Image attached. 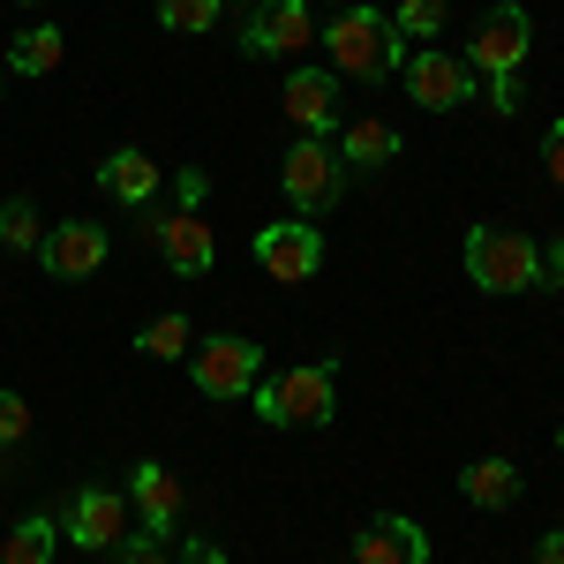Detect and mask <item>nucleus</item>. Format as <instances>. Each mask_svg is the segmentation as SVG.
<instances>
[{
	"label": "nucleus",
	"mask_w": 564,
	"mask_h": 564,
	"mask_svg": "<svg viewBox=\"0 0 564 564\" xmlns=\"http://www.w3.org/2000/svg\"><path fill=\"white\" fill-rule=\"evenodd\" d=\"M324 45H332V68H339V76H361V84H384V76H399V61H406V39L391 31V15L369 8V0L339 8L332 31H324Z\"/></svg>",
	"instance_id": "nucleus-1"
},
{
	"label": "nucleus",
	"mask_w": 564,
	"mask_h": 564,
	"mask_svg": "<svg viewBox=\"0 0 564 564\" xmlns=\"http://www.w3.org/2000/svg\"><path fill=\"white\" fill-rule=\"evenodd\" d=\"M249 406H257L271 430H324L332 406H339V361H302L286 377H257Z\"/></svg>",
	"instance_id": "nucleus-2"
},
{
	"label": "nucleus",
	"mask_w": 564,
	"mask_h": 564,
	"mask_svg": "<svg viewBox=\"0 0 564 564\" xmlns=\"http://www.w3.org/2000/svg\"><path fill=\"white\" fill-rule=\"evenodd\" d=\"M467 279L481 294H534L542 286V241L520 226H467Z\"/></svg>",
	"instance_id": "nucleus-3"
},
{
	"label": "nucleus",
	"mask_w": 564,
	"mask_h": 564,
	"mask_svg": "<svg viewBox=\"0 0 564 564\" xmlns=\"http://www.w3.org/2000/svg\"><path fill=\"white\" fill-rule=\"evenodd\" d=\"M279 188H286V204H294V218L332 212V204L347 196V166H339L332 135H294V151L279 159Z\"/></svg>",
	"instance_id": "nucleus-4"
},
{
	"label": "nucleus",
	"mask_w": 564,
	"mask_h": 564,
	"mask_svg": "<svg viewBox=\"0 0 564 564\" xmlns=\"http://www.w3.org/2000/svg\"><path fill=\"white\" fill-rule=\"evenodd\" d=\"M188 377H196V391H204V399H218V406H241V399L257 391V377H263V347H257V339H241V332L196 339V354H188Z\"/></svg>",
	"instance_id": "nucleus-5"
},
{
	"label": "nucleus",
	"mask_w": 564,
	"mask_h": 564,
	"mask_svg": "<svg viewBox=\"0 0 564 564\" xmlns=\"http://www.w3.org/2000/svg\"><path fill=\"white\" fill-rule=\"evenodd\" d=\"M527 45H534L527 8H520V0H497V8L475 23V45H467L459 61H467L481 84H489V76H520V68H527Z\"/></svg>",
	"instance_id": "nucleus-6"
},
{
	"label": "nucleus",
	"mask_w": 564,
	"mask_h": 564,
	"mask_svg": "<svg viewBox=\"0 0 564 564\" xmlns=\"http://www.w3.org/2000/svg\"><path fill=\"white\" fill-rule=\"evenodd\" d=\"M399 76L414 90V106H430V113H452V106H475L481 76L459 61V53H444V45H414L406 61H399Z\"/></svg>",
	"instance_id": "nucleus-7"
},
{
	"label": "nucleus",
	"mask_w": 564,
	"mask_h": 564,
	"mask_svg": "<svg viewBox=\"0 0 564 564\" xmlns=\"http://www.w3.org/2000/svg\"><path fill=\"white\" fill-rule=\"evenodd\" d=\"M257 263L279 279V286H302V279L324 271V234H316L308 218H279V226L257 234Z\"/></svg>",
	"instance_id": "nucleus-8"
},
{
	"label": "nucleus",
	"mask_w": 564,
	"mask_h": 564,
	"mask_svg": "<svg viewBox=\"0 0 564 564\" xmlns=\"http://www.w3.org/2000/svg\"><path fill=\"white\" fill-rule=\"evenodd\" d=\"M308 39H316V23H308V0H257V15L241 23V53H249V61L302 53Z\"/></svg>",
	"instance_id": "nucleus-9"
},
{
	"label": "nucleus",
	"mask_w": 564,
	"mask_h": 564,
	"mask_svg": "<svg viewBox=\"0 0 564 564\" xmlns=\"http://www.w3.org/2000/svg\"><path fill=\"white\" fill-rule=\"evenodd\" d=\"M106 257H113V234L90 226V218H61V226H45V241H39V263L53 279H90Z\"/></svg>",
	"instance_id": "nucleus-10"
},
{
	"label": "nucleus",
	"mask_w": 564,
	"mask_h": 564,
	"mask_svg": "<svg viewBox=\"0 0 564 564\" xmlns=\"http://www.w3.org/2000/svg\"><path fill=\"white\" fill-rule=\"evenodd\" d=\"M61 527H68L76 550H121V534H129V497L106 489V481H90V489H76V505H68Z\"/></svg>",
	"instance_id": "nucleus-11"
},
{
	"label": "nucleus",
	"mask_w": 564,
	"mask_h": 564,
	"mask_svg": "<svg viewBox=\"0 0 564 564\" xmlns=\"http://www.w3.org/2000/svg\"><path fill=\"white\" fill-rule=\"evenodd\" d=\"M279 106H286V121L302 135H339V76L332 68H294Z\"/></svg>",
	"instance_id": "nucleus-12"
},
{
	"label": "nucleus",
	"mask_w": 564,
	"mask_h": 564,
	"mask_svg": "<svg viewBox=\"0 0 564 564\" xmlns=\"http://www.w3.org/2000/svg\"><path fill=\"white\" fill-rule=\"evenodd\" d=\"M129 505H135V527H143V534H159V542L181 534V481H174V467L143 459V467L129 475Z\"/></svg>",
	"instance_id": "nucleus-13"
},
{
	"label": "nucleus",
	"mask_w": 564,
	"mask_h": 564,
	"mask_svg": "<svg viewBox=\"0 0 564 564\" xmlns=\"http://www.w3.org/2000/svg\"><path fill=\"white\" fill-rule=\"evenodd\" d=\"M354 564H430V534L406 512H377L354 542Z\"/></svg>",
	"instance_id": "nucleus-14"
},
{
	"label": "nucleus",
	"mask_w": 564,
	"mask_h": 564,
	"mask_svg": "<svg viewBox=\"0 0 564 564\" xmlns=\"http://www.w3.org/2000/svg\"><path fill=\"white\" fill-rule=\"evenodd\" d=\"M151 241H159V257L174 263L181 279H204V271H212V226H204V218L196 212H166V218H151Z\"/></svg>",
	"instance_id": "nucleus-15"
},
{
	"label": "nucleus",
	"mask_w": 564,
	"mask_h": 564,
	"mask_svg": "<svg viewBox=\"0 0 564 564\" xmlns=\"http://www.w3.org/2000/svg\"><path fill=\"white\" fill-rule=\"evenodd\" d=\"M332 151H339V166H361V174H377V166H391L399 159V129L391 121H339V135H332Z\"/></svg>",
	"instance_id": "nucleus-16"
},
{
	"label": "nucleus",
	"mask_w": 564,
	"mask_h": 564,
	"mask_svg": "<svg viewBox=\"0 0 564 564\" xmlns=\"http://www.w3.org/2000/svg\"><path fill=\"white\" fill-rule=\"evenodd\" d=\"M98 188H106L113 204H151V196H159V166H151L143 151L121 143V151H106V159H98Z\"/></svg>",
	"instance_id": "nucleus-17"
},
{
	"label": "nucleus",
	"mask_w": 564,
	"mask_h": 564,
	"mask_svg": "<svg viewBox=\"0 0 564 564\" xmlns=\"http://www.w3.org/2000/svg\"><path fill=\"white\" fill-rule=\"evenodd\" d=\"M459 497L481 505V512H505V505H520V467L512 459H475V467H459Z\"/></svg>",
	"instance_id": "nucleus-18"
},
{
	"label": "nucleus",
	"mask_w": 564,
	"mask_h": 564,
	"mask_svg": "<svg viewBox=\"0 0 564 564\" xmlns=\"http://www.w3.org/2000/svg\"><path fill=\"white\" fill-rule=\"evenodd\" d=\"M61 53H68L61 23H31L23 39L0 53V61H8V76H53V68H61Z\"/></svg>",
	"instance_id": "nucleus-19"
},
{
	"label": "nucleus",
	"mask_w": 564,
	"mask_h": 564,
	"mask_svg": "<svg viewBox=\"0 0 564 564\" xmlns=\"http://www.w3.org/2000/svg\"><path fill=\"white\" fill-rule=\"evenodd\" d=\"M53 542H61V527L45 512H31V520H15L0 534V564H53Z\"/></svg>",
	"instance_id": "nucleus-20"
},
{
	"label": "nucleus",
	"mask_w": 564,
	"mask_h": 564,
	"mask_svg": "<svg viewBox=\"0 0 564 564\" xmlns=\"http://www.w3.org/2000/svg\"><path fill=\"white\" fill-rule=\"evenodd\" d=\"M135 347L151 354V361H181V354H196V324H188L181 308H166V316H151V324L135 332Z\"/></svg>",
	"instance_id": "nucleus-21"
},
{
	"label": "nucleus",
	"mask_w": 564,
	"mask_h": 564,
	"mask_svg": "<svg viewBox=\"0 0 564 564\" xmlns=\"http://www.w3.org/2000/svg\"><path fill=\"white\" fill-rule=\"evenodd\" d=\"M39 241H45V226H39V212H31V196H8V204H0V249L39 257Z\"/></svg>",
	"instance_id": "nucleus-22"
},
{
	"label": "nucleus",
	"mask_w": 564,
	"mask_h": 564,
	"mask_svg": "<svg viewBox=\"0 0 564 564\" xmlns=\"http://www.w3.org/2000/svg\"><path fill=\"white\" fill-rule=\"evenodd\" d=\"M391 31L406 39V53H414V45H436V31H444V0H399V8H391Z\"/></svg>",
	"instance_id": "nucleus-23"
},
{
	"label": "nucleus",
	"mask_w": 564,
	"mask_h": 564,
	"mask_svg": "<svg viewBox=\"0 0 564 564\" xmlns=\"http://www.w3.org/2000/svg\"><path fill=\"white\" fill-rule=\"evenodd\" d=\"M218 8L226 0H159V31H174V39H196V31H212Z\"/></svg>",
	"instance_id": "nucleus-24"
},
{
	"label": "nucleus",
	"mask_w": 564,
	"mask_h": 564,
	"mask_svg": "<svg viewBox=\"0 0 564 564\" xmlns=\"http://www.w3.org/2000/svg\"><path fill=\"white\" fill-rule=\"evenodd\" d=\"M31 436V399L23 391H0V452H15Z\"/></svg>",
	"instance_id": "nucleus-25"
},
{
	"label": "nucleus",
	"mask_w": 564,
	"mask_h": 564,
	"mask_svg": "<svg viewBox=\"0 0 564 564\" xmlns=\"http://www.w3.org/2000/svg\"><path fill=\"white\" fill-rule=\"evenodd\" d=\"M113 564H174L166 557V542H159V534H143V527H135V534H121V557Z\"/></svg>",
	"instance_id": "nucleus-26"
},
{
	"label": "nucleus",
	"mask_w": 564,
	"mask_h": 564,
	"mask_svg": "<svg viewBox=\"0 0 564 564\" xmlns=\"http://www.w3.org/2000/svg\"><path fill=\"white\" fill-rule=\"evenodd\" d=\"M481 90H489V113H520V106H527V98H520V76H489Z\"/></svg>",
	"instance_id": "nucleus-27"
},
{
	"label": "nucleus",
	"mask_w": 564,
	"mask_h": 564,
	"mask_svg": "<svg viewBox=\"0 0 564 564\" xmlns=\"http://www.w3.org/2000/svg\"><path fill=\"white\" fill-rule=\"evenodd\" d=\"M542 166H550V181L564 188V121H550V159H542Z\"/></svg>",
	"instance_id": "nucleus-28"
},
{
	"label": "nucleus",
	"mask_w": 564,
	"mask_h": 564,
	"mask_svg": "<svg viewBox=\"0 0 564 564\" xmlns=\"http://www.w3.org/2000/svg\"><path fill=\"white\" fill-rule=\"evenodd\" d=\"M534 564H564V527H557V534H542V542H534Z\"/></svg>",
	"instance_id": "nucleus-29"
},
{
	"label": "nucleus",
	"mask_w": 564,
	"mask_h": 564,
	"mask_svg": "<svg viewBox=\"0 0 564 564\" xmlns=\"http://www.w3.org/2000/svg\"><path fill=\"white\" fill-rule=\"evenodd\" d=\"M188 564H218V550H188Z\"/></svg>",
	"instance_id": "nucleus-30"
},
{
	"label": "nucleus",
	"mask_w": 564,
	"mask_h": 564,
	"mask_svg": "<svg viewBox=\"0 0 564 564\" xmlns=\"http://www.w3.org/2000/svg\"><path fill=\"white\" fill-rule=\"evenodd\" d=\"M0 84H8V61H0Z\"/></svg>",
	"instance_id": "nucleus-31"
},
{
	"label": "nucleus",
	"mask_w": 564,
	"mask_h": 564,
	"mask_svg": "<svg viewBox=\"0 0 564 564\" xmlns=\"http://www.w3.org/2000/svg\"><path fill=\"white\" fill-rule=\"evenodd\" d=\"M332 8H354V0H332Z\"/></svg>",
	"instance_id": "nucleus-32"
},
{
	"label": "nucleus",
	"mask_w": 564,
	"mask_h": 564,
	"mask_svg": "<svg viewBox=\"0 0 564 564\" xmlns=\"http://www.w3.org/2000/svg\"><path fill=\"white\" fill-rule=\"evenodd\" d=\"M557 444H564V430H557Z\"/></svg>",
	"instance_id": "nucleus-33"
},
{
	"label": "nucleus",
	"mask_w": 564,
	"mask_h": 564,
	"mask_svg": "<svg viewBox=\"0 0 564 564\" xmlns=\"http://www.w3.org/2000/svg\"><path fill=\"white\" fill-rule=\"evenodd\" d=\"M347 564H354V557H347Z\"/></svg>",
	"instance_id": "nucleus-34"
}]
</instances>
